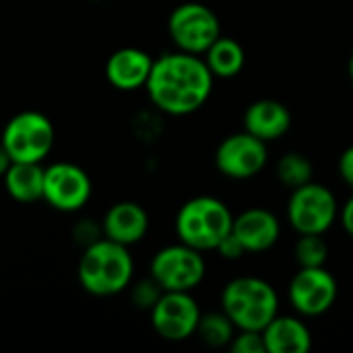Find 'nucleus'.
<instances>
[{
  "instance_id": "1",
  "label": "nucleus",
  "mask_w": 353,
  "mask_h": 353,
  "mask_svg": "<svg viewBox=\"0 0 353 353\" xmlns=\"http://www.w3.org/2000/svg\"><path fill=\"white\" fill-rule=\"evenodd\" d=\"M215 77L203 56L174 50L153 60L145 91L157 112L182 118L199 112L209 101Z\"/></svg>"
},
{
  "instance_id": "2",
  "label": "nucleus",
  "mask_w": 353,
  "mask_h": 353,
  "mask_svg": "<svg viewBox=\"0 0 353 353\" xmlns=\"http://www.w3.org/2000/svg\"><path fill=\"white\" fill-rule=\"evenodd\" d=\"M77 277L87 294L95 298H112L130 288L134 279V259L128 246L101 238L83 248Z\"/></svg>"
},
{
  "instance_id": "3",
  "label": "nucleus",
  "mask_w": 353,
  "mask_h": 353,
  "mask_svg": "<svg viewBox=\"0 0 353 353\" xmlns=\"http://www.w3.org/2000/svg\"><path fill=\"white\" fill-rule=\"evenodd\" d=\"M219 308L238 331H263L279 314V294L263 277L240 275L223 285Z\"/></svg>"
},
{
  "instance_id": "4",
  "label": "nucleus",
  "mask_w": 353,
  "mask_h": 353,
  "mask_svg": "<svg viewBox=\"0 0 353 353\" xmlns=\"http://www.w3.org/2000/svg\"><path fill=\"white\" fill-rule=\"evenodd\" d=\"M234 213L230 207L211 194L188 199L176 213V238L201 252H215V248L232 234Z\"/></svg>"
},
{
  "instance_id": "5",
  "label": "nucleus",
  "mask_w": 353,
  "mask_h": 353,
  "mask_svg": "<svg viewBox=\"0 0 353 353\" xmlns=\"http://www.w3.org/2000/svg\"><path fill=\"white\" fill-rule=\"evenodd\" d=\"M0 143L12 161L43 163L54 149L56 130L43 112L23 110L6 120L0 132Z\"/></svg>"
},
{
  "instance_id": "6",
  "label": "nucleus",
  "mask_w": 353,
  "mask_h": 353,
  "mask_svg": "<svg viewBox=\"0 0 353 353\" xmlns=\"http://www.w3.org/2000/svg\"><path fill=\"white\" fill-rule=\"evenodd\" d=\"M339 201L335 192L319 182H308L290 190L285 205L288 223L296 234H327L339 219Z\"/></svg>"
},
{
  "instance_id": "7",
  "label": "nucleus",
  "mask_w": 353,
  "mask_h": 353,
  "mask_svg": "<svg viewBox=\"0 0 353 353\" xmlns=\"http://www.w3.org/2000/svg\"><path fill=\"white\" fill-rule=\"evenodd\" d=\"M149 275L163 292H194L207 277L205 252L180 240L168 244L153 254Z\"/></svg>"
},
{
  "instance_id": "8",
  "label": "nucleus",
  "mask_w": 353,
  "mask_h": 353,
  "mask_svg": "<svg viewBox=\"0 0 353 353\" xmlns=\"http://www.w3.org/2000/svg\"><path fill=\"white\" fill-rule=\"evenodd\" d=\"M168 35L176 50L203 56L221 35V21L203 2H182L168 17Z\"/></svg>"
},
{
  "instance_id": "9",
  "label": "nucleus",
  "mask_w": 353,
  "mask_h": 353,
  "mask_svg": "<svg viewBox=\"0 0 353 353\" xmlns=\"http://www.w3.org/2000/svg\"><path fill=\"white\" fill-rule=\"evenodd\" d=\"M339 296V283L327 267H298L288 285V300L296 314L316 319L327 314Z\"/></svg>"
},
{
  "instance_id": "10",
  "label": "nucleus",
  "mask_w": 353,
  "mask_h": 353,
  "mask_svg": "<svg viewBox=\"0 0 353 353\" xmlns=\"http://www.w3.org/2000/svg\"><path fill=\"white\" fill-rule=\"evenodd\" d=\"M93 194L85 168L72 161H54L43 168V199L58 213H79Z\"/></svg>"
},
{
  "instance_id": "11",
  "label": "nucleus",
  "mask_w": 353,
  "mask_h": 353,
  "mask_svg": "<svg viewBox=\"0 0 353 353\" xmlns=\"http://www.w3.org/2000/svg\"><path fill=\"white\" fill-rule=\"evenodd\" d=\"M215 168L230 180H252L269 163V143L248 130L228 134L215 149Z\"/></svg>"
},
{
  "instance_id": "12",
  "label": "nucleus",
  "mask_w": 353,
  "mask_h": 353,
  "mask_svg": "<svg viewBox=\"0 0 353 353\" xmlns=\"http://www.w3.org/2000/svg\"><path fill=\"white\" fill-rule=\"evenodd\" d=\"M153 331L170 341L182 343L196 335L203 310L192 292H163L157 304L149 310Z\"/></svg>"
},
{
  "instance_id": "13",
  "label": "nucleus",
  "mask_w": 353,
  "mask_h": 353,
  "mask_svg": "<svg viewBox=\"0 0 353 353\" xmlns=\"http://www.w3.org/2000/svg\"><path fill=\"white\" fill-rule=\"evenodd\" d=\"M232 234L242 244L246 254H263L279 242L281 221L265 207H250L234 215Z\"/></svg>"
},
{
  "instance_id": "14",
  "label": "nucleus",
  "mask_w": 353,
  "mask_h": 353,
  "mask_svg": "<svg viewBox=\"0 0 353 353\" xmlns=\"http://www.w3.org/2000/svg\"><path fill=\"white\" fill-rule=\"evenodd\" d=\"M153 56L141 48H120L116 52H112L105 60L103 66V74L105 81L118 89V91H137V89H145L151 68H153Z\"/></svg>"
},
{
  "instance_id": "15",
  "label": "nucleus",
  "mask_w": 353,
  "mask_h": 353,
  "mask_svg": "<svg viewBox=\"0 0 353 353\" xmlns=\"http://www.w3.org/2000/svg\"><path fill=\"white\" fill-rule=\"evenodd\" d=\"M149 225L151 221L147 209L134 201L114 203L101 217L103 238L128 248L145 240V236L149 234Z\"/></svg>"
},
{
  "instance_id": "16",
  "label": "nucleus",
  "mask_w": 353,
  "mask_h": 353,
  "mask_svg": "<svg viewBox=\"0 0 353 353\" xmlns=\"http://www.w3.org/2000/svg\"><path fill=\"white\" fill-rule=\"evenodd\" d=\"M292 128L290 108L271 97L252 101L244 112V130L259 137L265 143H275L283 139Z\"/></svg>"
},
{
  "instance_id": "17",
  "label": "nucleus",
  "mask_w": 353,
  "mask_h": 353,
  "mask_svg": "<svg viewBox=\"0 0 353 353\" xmlns=\"http://www.w3.org/2000/svg\"><path fill=\"white\" fill-rule=\"evenodd\" d=\"M267 353H306L312 350V333L300 314H277L263 331Z\"/></svg>"
},
{
  "instance_id": "18",
  "label": "nucleus",
  "mask_w": 353,
  "mask_h": 353,
  "mask_svg": "<svg viewBox=\"0 0 353 353\" xmlns=\"http://www.w3.org/2000/svg\"><path fill=\"white\" fill-rule=\"evenodd\" d=\"M6 194L21 205H31L43 199V165L12 161L2 178Z\"/></svg>"
},
{
  "instance_id": "19",
  "label": "nucleus",
  "mask_w": 353,
  "mask_h": 353,
  "mask_svg": "<svg viewBox=\"0 0 353 353\" xmlns=\"http://www.w3.org/2000/svg\"><path fill=\"white\" fill-rule=\"evenodd\" d=\"M203 58H205L209 70L213 72V77L221 79V81L238 77L246 64V52H244L242 43L223 33L209 46V50L203 54Z\"/></svg>"
},
{
  "instance_id": "20",
  "label": "nucleus",
  "mask_w": 353,
  "mask_h": 353,
  "mask_svg": "<svg viewBox=\"0 0 353 353\" xmlns=\"http://www.w3.org/2000/svg\"><path fill=\"white\" fill-rule=\"evenodd\" d=\"M312 176H314V165L308 159V155L300 151H288L275 163V178L288 190L312 182Z\"/></svg>"
},
{
  "instance_id": "21",
  "label": "nucleus",
  "mask_w": 353,
  "mask_h": 353,
  "mask_svg": "<svg viewBox=\"0 0 353 353\" xmlns=\"http://www.w3.org/2000/svg\"><path fill=\"white\" fill-rule=\"evenodd\" d=\"M236 327L234 323L228 319V314L219 308L213 312H205L199 321V329L196 335L201 337V341L209 347H230L234 335H236Z\"/></svg>"
},
{
  "instance_id": "22",
  "label": "nucleus",
  "mask_w": 353,
  "mask_h": 353,
  "mask_svg": "<svg viewBox=\"0 0 353 353\" xmlns=\"http://www.w3.org/2000/svg\"><path fill=\"white\" fill-rule=\"evenodd\" d=\"M294 259L298 267H325L329 259V244L323 234H298L294 244Z\"/></svg>"
},
{
  "instance_id": "23",
  "label": "nucleus",
  "mask_w": 353,
  "mask_h": 353,
  "mask_svg": "<svg viewBox=\"0 0 353 353\" xmlns=\"http://www.w3.org/2000/svg\"><path fill=\"white\" fill-rule=\"evenodd\" d=\"M161 294H163V290L159 288V283L151 275L141 279V281L130 283V302L139 310H147L149 312L157 304Z\"/></svg>"
},
{
  "instance_id": "24",
  "label": "nucleus",
  "mask_w": 353,
  "mask_h": 353,
  "mask_svg": "<svg viewBox=\"0 0 353 353\" xmlns=\"http://www.w3.org/2000/svg\"><path fill=\"white\" fill-rule=\"evenodd\" d=\"M103 238V230H101V221H95L91 217H83L72 225V240L74 244L87 248L93 242Z\"/></svg>"
},
{
  "instance_id": "25",
  "label": "nucleus",
  "mask_w": 353,
  "mask_h": 353,
  "mask_svg": "<svg viewBox=\"0 0 353 353\" xmlns=\"http://www.w3.org/2000/svg\"><path fill=\"white\" fill-rule=\"evenodd\" d=\"M232 353H267L265 339L261 331H236L232 343H230Z\"/></svg>"
},
{
  "instance_id": "26",
  "label": "nucleus",
  "mask_w": 353,
  "mask_h": 353,
  "mask_svg": "<svg viewBox=\"0 0 353 353\" xmlns=\"http://www.w3.org/2000/svg\"><path fill=\"white\" fill-rule=\"evenodd\" d=\"M215 252H217L221 259H225V261H238V259H242V256L246 254V250L242 248V244L236 240L234 234H230V236L215 248Z\"/></svg>"
},
{
  "instance_id": "27",
  "label": "nucleus",
  "mask_w": 353,
  "mask_h": 353,
  "mask_svg": "<svg viewBox=\"0 0 353 353\" xmlns=\"http://www.w3.org/2000/svg\"><path fill=\"white\" fill-rule=\"evenodd\" d=\"M337 172H339V178L343 180V184L350 186L353 190V145H350V147L339 155Z\"/></svg>"
},
{
  "instance_id": "28",
  "label": "nucleus",
  "mask_w": 353,
  "mask_h": 353,
  "mask_svg": "<svg viewBox=\"0 0 353 353\" xmlns=\"http://www.w3.org/2000/svg\"><path fill=\"white\" fill-rule=\"evenodd\" d=\"M339 223L343 228V232L353 238V194L339 207Z\"/></svg>"
},
{
  "instance_id": "29",
  "label": "nucleus",
  "mask_w": 353,
  "mask_h": 353,
  "mask_svg": "<svg viewBox=\"0 0 353 353\" xmlns=\"http://www.w3.org/2000/svg\"><path fill=\"white\" fill-rule=\"evenodd\" d=\"M12 165V159L8 155V151L4 149V145L0 143V180L4 178V174L8 172V168Z\"/></svg>"
},
{
  "instance_id": "30",
  "label": "nucleus",
  "mask_w": 353,
  "mask_h": 353,
  "mask_svg": "<svg viewBox=\"0 0 353 353\" xmlns=\"http://www.w3.org/2000/svg\"><path fill=\"white\" fill-rule=\"evenodd\" d=\"M347 72H350V79L353 81V52L352 56H350V62H347Z\"/></svg>"
}]
</instances>
